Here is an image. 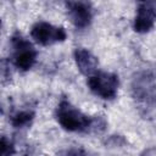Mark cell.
<instances>
[{
  "label": "cell",
  "instance_id": "6da1fadb",
  "mask_svg": "<svg viewBox=\"0 0 156 156\" xmlns=\"http://www.w3.org/2000/svg\"><path fill=\"white\" fill-rule=\"evenodd\" d=\"M55 116L60 126L68 132H89L93 117L83 113L79 108L73 106L67 99H61Z\"/></svg>",
  "mask_w": 156,
  "mask_h": 156
},
{
  "label": "cell",
  "instance_id": "7a4b0ae2",
  "mask_svg": "<svg viewBox=\"0 0 156 156\" xmlns=\"http://www.w3.org/2000/svg\"><path fill=\"white\" fill-rule=\"evenodd\" d=\"M11 46L13 65L23 72L30 69L37 61V50L34 46L20 32H16L11 37Z\"/></svg>",
  "mask_w": 156,
  "mask_h": 156
},
{
  "label": "cell",
  "instance_id": "3957f363",
  "mask_svg": "<svg viewBox=\"0 0 156 156\" xmlns=\"http://www.w3.org/2000/svg\"><path fill=\"white\" fill-rule=\"evenodd\" d=\"M87 83L91 93L104 100H112L117 96L119 79L115 73L95 72L94 74L88 77Z\"/></svg>",
  "mask_w": 156,
  "mask_h": 156
},
{
  "label": "cell",
  "instance_id": "277c9868",
  "mask_svg": "<svg viewBox=\"0 0 156 156\" xmlns=\"http://www.w3.org/2000/svg\"><path fill=\"white\" fill-rule=\"evenodd\" d=\"M130 90L136 101L156 106V80L151 72H139L132 80Z\"/></svg>",
  "mask_w": 156,
  "mask_h": 156
},
{
  "label": "cell",
  "instance_id": "5b68a950",
  "mask_svg": "<svg viewBox=\"0 0 156 156\" xmlns=\"http://www.w3.org/2000/svg\"><path fill=\"white\" fill-rule=\"evenodd\" d=\"M30 37L35 43L46 46L66 40L67 33L63 27H55L48 22L39 21L33 24L30 29Z\"/></svg>",
  "mask_w": 156,
  "mask_h": 156
},
{
  "label": "cell",
  "instance_id": "8992f818",
  "mask_svg": "<svg viewBox=\"0 0 156 156\" xmlns=\"http://www.w3.org/2000/svg\"><path fill=\"white\" fill-rule=\"evenodd\" d=\"M156 21L155 0H136V15L133 22V28L136 33L150 32Z\"/></svg>",
  "mask_w": 156,
  "mask_h": 156
},
{
  "label": "cell",
  "instance_id": "52a82bcc",
  "mask_svg": "<svg viewBox=\"0 0 156 156\" xmlns=\"http://www.w3.org/2000/svg\"><path fill=\"white\" fill-rule=\"evenodd\" d=\"M66 4L74 27L84 29L90 26L93 21V7L88 0H66Z\"/></svg>",
  "mask_w": 156,
  "mask_h": 156
},
{
  "label": "cell",
  "instance_id": "ba28073f",
  "mask_svg": "<svg viewBox=\"0 0 156 156\" xmlns=\"http://www.w3.org/2000/svg\"><path fill=\"white\" fill-rule=\"evenodd\" d=\"M76 65L79 69V72L87 77H90L96 72V68L99 66V61L96 56L84 48H77L73 52Z\"/></svg>",
  "mask_w": 156,
  "mask_h": 156
},
{
  "label": "cell",
  "instance_id": "9c48e42d",
  "mask_svg": "<svg viewBox=\"0 0 156 156\" xmlns=\"http://www.w3.org/2000/svg\"><path fill=\"white\" fill-rule=\"evenodd\" d=\"M34 116H35V113L32 110H21L10 117V122H11L12 127H15L17 129H22V128L29 127L32 124Z\"/></svg>",
  "mask_w": 156,
  "mask_h": 156
},
{
  "label": "cell",
  "instance_id": "30bf717a",
  "mask_svg": "<svg viewBox=\"0 0 156 156\" xmlns=\"http://www.w3.org/2000/svg\"><path fill=\"white\" fill-rule=\"evenodd\" d=\"M15 152L16 151H15L13 144L6 136H2L1 141H0V155L1 156H10V155H13Z\"/></svg>",
  "mask_w": 156,
  "mask_h": 156
}]
</instances>
